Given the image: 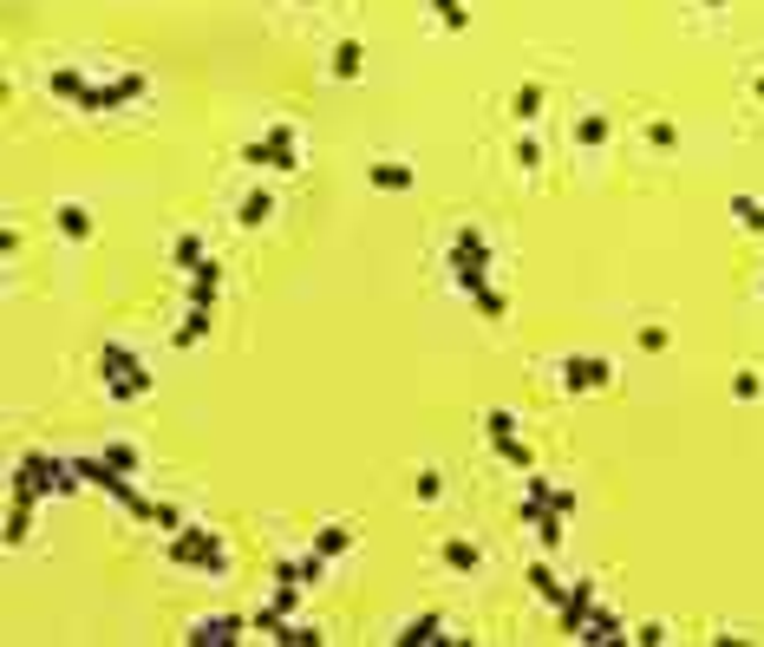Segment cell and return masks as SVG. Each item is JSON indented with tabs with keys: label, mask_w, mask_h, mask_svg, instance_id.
Listing matches in <instances>:
<instances>
[{
	"label": "cell",
	"mask_w": 764,
	"mask_h": 647,
	"mask_svg": "<svg viewBox=\"0 0 764 647\" xmlns=\"http://www.w3.org/2000/svg\"><path fill=\"white\" fill-rule=\"evenodd\" d=\"M85 491L72 458H53V451H20L13 478H7V498H27V503H53V498H72Z\"/></svg>",
	"instance_id": "6da1fadb"
},
{
	"label": "cell",
	"mask_w": 764,
	"mask_h": 647,
	"mask_svg": "<svg viewBox=\"0 0 764 647\" xmlns=\"http://www.w3.org/2000/svg\"><path fill=\"white\" fill-rule=\"evenodd\" d=\"M98 386H105V399H150L157 393V373L138 359V347H125V341H98Z\"/></svg>",
	"instance_id": "7a4b0ae2"
},
{
	"label": "cell",
	"mask_w": 764,
	"mask_h": 647,
	"mask_svg": "<svg viewBox=\"0 0 764 647\" xmlns=\"http://www.w3.org/2000/svg\"><path fill=\"white\" fill-rule=\"evenodd\" d=\"M236 164H249V170H275V177H294L301 170V125L294 118H275L262 138H249L236 150Z\"/></svg>",
	"instance_id": "3957f363"
},
{
	"label": "cell",
	"mask_w": 764,
	"mask_h": 647,
	"mask_svg": "<svg viewBox=\"0 0 764 647\" xmlns=\"http://www.w3.org/2000/svg\"><path fill=\"white\" fill-rule=\"evenodd\" d=\"M484 445L496 451V465H510V471H536V451H530V438L516 431V413H510V406H490L484 413Z\"/></svg>",
	"instance_id": "277c9868"
},
{
	"label": "cell",
	"mask_w": 764,
	"mask_h": 647,
	"mask_svg": "<svg viewBox=\"0 0 764 647\" xmlns=\"http://www.w3.org/2000/svg\"><path fill=\"white\" fill-rule=\"evenodd\" d=\"M144 92H150V79H144V72L92 79V85H85V98H79V112H125V105H138Z\"/></svg>",
	"instance_id": "5b68a950"
},
{
	"label": "cell",
	"mask_w": 764,
	"mask_h": 647,
	"mask_svg": "<svg viewBox=\"0 0 764 647\" xmlns=\"http://www.w3.org/2000/svg\"><path fill=\"white\" fill-rule=\"evenodd\" d=\"M556 386L562 393H601V386H615V359L608 354H562Z\"/></svg>",
	"instance_id": "8992f818"
},
{
	"label": "cell",
	"mask_w": 764,
	"mask_h": 647,
	"mask_svg": "<svg viewBox=\"0 0 764 647\" xmlns=\"http://www.w3.org/2000/svg\"><path fill=\"white\" fill-rule=\"evenodd\" d=\"M249 615H197L190 628H184V641L190 647H236V641H249Z\"/></svg>",
	"instance_id": "52a82bcc"
},
{
	"label": "cell",
	"mask_w": 764,
	"mask_h": 647,
	"mask_svg": "<svg viewBox=\"0 0 764 647\" xmlns=\"http://www.w3.org/2000/svg\"><path fill=\"white\" fill-rule=\"evenodd\" d=\"M595 608H601V595H595V575H575V582H568V602H562V608H556L562 635L575 641V635L588 628V615H595Z\"/></svg>",
	"instance_id": "ba28073f"
},
{
	"label": "cell",
	"mask_w": 764,
	"mask_h": 647,
	"mask_svg": "<svg viewBox=\"0 0 764 647\" xmlns=\"http://www.w3.org/2000/svg\"><path fill=\"white\" fill-rule=\"evenodd\" d=\"M399 647H464V635H444V615L438 608H425V615H412V622H399V635H393Z\"/></svg>",
	"instance_id": "9c48e42d"
},
{
	"label": "cell",
	"mask_w": 764,
	"mask_h": 647,
	"mask_svg": "<svg viewBox=\"0 0 764 647\" xmlns=\"http://www.w3.org/2000/svg\"><path fill=\"white\" fill-rule=\"evenodd\" d=\"M444 269H451V288L464 301H478L490 288V255H464V249H444Z\"/></svg>",
	"instance_id": "30bf717a"
},
{
	"label": "cell",
	"mask_w": 764,
	"mask_h": 647,
	"mask_svg": "<svg viewBox=\"0 0 764 647\" xmlns=\"http://www.w3.org/2000/svg\"><path fill=\"white\" fill-rule=\"evenodd\" d=\"M216 294H222V262L209 255L184 275V307H216Z\"/></svg>",
	"instance_id": "8fae6325"
},
{
	"label": "cell",
	"mask_w": 764,
	"mask_h": 647,
	"mask_svg": "<svg viewBox=\"0 0 764 647\" xmlns=\"http://www.w3.org/2000/svg\"><path fill=\"white\" fill-rule=\"evenodd\" d=\"M366 184L386 190V197H406V190L418 184V170L406 164V157H379V164H366Z\"/></svg>",
	"instance_id": "7c38bea8"
},
{
	"label": "cell",
	"mask_w": 764,
	"mask_h": 647,
	"mask_svg": "<svg viewBox=\"0 0 764 647\" xmlns=\"http://www.w3.org/2000/svg\"><path fill=\"white\" fill-rule=\"evenodd\" d=\"M307 543H314V550H321V556L334 563V556H347V550H359V523H347V516H334V523H321V530H314Z\"/></svg>",
	"instance_id": "4fadbf2b"
},
{
	"label": "cell",
	"mask_w": 764,
	"mask_h": 647,
	"mask_svg": "<svg viewBox=\"0 0 764 647\" xmlns=\"http://www.w3.org/2000/svg\"><path fill=\"white\" fill-rule=\"evenodd\" d=\"M627 635H634V628H627L615 608H595V615H588V628H582L575 641H582V647H615V641H627Z\"/></svg>",
	"instance_id": "5bb4252c"
},
{
	"label": "cell",
	"mask_w": 764,
	"mask_h": 647,
	"mask_svg": "<svg viewBox=\"0 0 764 647\" xmlns=\"http://www.w3.org/2000/svg\"><path fill=\"white\" fill-rule=\"evenodd\" d=\"M438 563H444L451 575H478L484 570V550H478L471 536H444V543H438Z\"/></svg>",
	"instance_id": "9a60e30c"
},
{
	"label": "cell",
	"mask_w": 764,
	"mask_h": 647,
	"mask_svg": "<svg viewBox=\"0 0 764 647\" xmlns=\"http://www.w3.org/2000/svg\"><path fill=\"white\" fill-rule=\"evenodd\" d=\"M209 327H216V307H184V321H177V334H170V347L177 354H190V347H203Z\"/></svg>",
	"instance_id": "2e32d148"
},
{
	"label": "cell",
	"mask_w": 764,
	"mask_h": 647,
	"mask_svg": "<svg viewBox=\"0 0 764 647\" xmlns=\"http://www.w3.org/2000/svg\"><path fill=\"white\" fill-rule=\"evenodd\" d=\"M269 216H275V190H269V184H255V190L236 197V229H262Z\"/></svg>",
	"instance_id": "e0dca14e"
},
{
	"label": "cell",
	"mask_w": 764,
	"mask_h": 647,
	"mask_svg": "<svg viewBox=\"0 0 764 647\" xmlns=\"http://www.w3.org/2000/svg\"><path fill=\"white\" fill-rule=\"evenodd\" d=\"M523 582H530V595H536V602H550V608H562V602H568V588H562V575L550 570V556H536V563L523 570Z\"/></svg>",
	"instance_id": "ac0fdd59"
},
{
	"label": "cell",
	"mask_w": 764,
	"mask_h": 647,
	"mask_svg": "<svg viewBox=\"0 0 764 647\" xmlns=\"http://www.w3.org/2000/svg\"><path fill=\"white\" fill-rule=\"evenodd\" d=\"M53 229H60L66 242H92V236H98V216L85 210V204H60V210H53Z\"/></svg>",
	"instance_id": "d6986e66"
},
{
	"label": "cell",
	"mask_w": 764,
	"mask_h": 647,
	"mask_svg": "<svg viewBox=\"0 0 764 647\" xmlns=\"http://www.w3.org/2000/svg\"><path fill=\"white\" fill-rule=\"evenodd\" d=\"M85 85H92V72H85V66H53V72H46V92H53V98H66V105L85 98Z\"/></svg>",
	"instance_id": "ffe728a7"
},
{
	"label": "cell",
	"mask_w": 764,
	"mask_h": 647,
	"mask_svg": "<svg viewBox=\"0 0 764 647\" xmlns=\"http://www.w3.org/2000/svg\"><path fill=\"white\" fill-rule=\"evenodd\" d=\"M33 516H40V503H27V498H7V550H20V543L33 536Z\"/></svg>",
	"instance_id": "44dd1931"
},
{
	"label": "cell",
	"mask_w": 764,
	"mask_h": 647,
	"mask_svg": "<svg viewBox=\"0 0 764 647\" xmlns=\"http://www.w3.org/2000/svg\"><path fill=\"white\" fill-rule=\"evenodd\" d=\"M608 138H615V118H608V112H582V118H575V144H582V150H601Z\"/></svg>",
	"instance_id": "7402d4cb"
},
{
	"label": "cell",
	"mask_w": 764,
	"mask_h": 647,
	"mask_svg": "<svg viewBox=\"0 0 764 647\" xmlns=\"http://www.w3.org/2000/svg\"><path fill=\"white\" fill-rule=\"evenodd\" d=\"M327 72H334L341 85L359 79V72H366V46H359V40H341V46H334V60H327Z\"/></svg>",
	"instance_id": "603a6c76"
},
{
	"label": "cell",
	"mask_w": 764,
	"mask_h": 647,
	"mask_svg": "<svg viewBox=\"0 0 764 647\" xmlns=\"http://www.w3.org/2000/svg\"><path fill=\"white\" fill-rule=\"evenodd\" d=\"M510 112H516V125H536V118H543V85L523 79V85L510 92Z\"/></svg>",
	"instance_id": "cb8c5ba5"
},
{
	"label": "cell",
	"mask_w": 764,
	"mask_h": 647,
	"mask_svg": "<svg viewBox=\"0 0 764 647\" xmlns=\"http://www.w3.org/2000/svg\"><path fill=\"white\" fill-rule=\"evenodd\" d=\"M170 262H177V269H184V275H190V269H197V262H209L203 236H197V229H184V236H177V242H170Z\"/></svg>",
	"instance_id": "d4e9b609"
},
{
	"label": "cell",
	"mask_w": 764,
	"mask_h": 647,
	"mask_svg": "<svg viewBox=\"0 0 764 647\" xmlns=\"http://www.w3.org/2000/svg\"><path fill=\"white\" fill-rule=\"evenodd\" d=\"M725 210H732V222H739L745 236H764V204H758V197H745V190H739Z\"/></svg>",
	"instance_id": "484cf974"
},
{
	"label": "cell",
	"mask_w": 764,
	"mask_h": 647,
	"mask_svg": "<svg viewBox=\"0 0 764 647\" xmlns=\"http://www.w3.org/2000/svg\"><path fill=\"white\" fill-rule=\"evenodd\" d=\"M536 543H543V556H556L562 543H568V516L543 510V516H536Z\"/></svg>",
	"instance_id": "4316f807"
},
{
	"label": "cell",
	"mask_w": 764,
	"mask_h": 647,
	"mask_svg": "<svg viewBox=\"0 0 764 647\" xmlns=\"http://www.w3.org/2000/svg\"><path fill=\"white\" fill-rule=\"evenodd\" d=\"M425 7H431V20H438L444 33H464V27H471V7H464V0H425Z\"/></svg>",
	"instance_id": "83f0119b"
},
{
	"label": "cell",
	"mask_w": 764,
	"mask_h": 647,
	"mask_svg": "<svg viewBox=\"0 0 764 647\" xmlns=\"http://www.w3.org/2000/svg\"><path fill=\"white\" fill-rule=\"evenodd\" d=\"M98 458H105V465H118V471H132V478H138V471H144V451H138V445H125V438H112V445H98Z\"/></svg>",
	"instance_id": "f1b7e54d"
},
{
	"label": "cell",
	"mask_w": 764,
	"mask_h": 647,
	"mask_svg": "<svg viewBox=\"0 0 764 647\" xmlns=\"http://www.w3.org/2000/svg\"><path fill=\"white\" fill-rule=\"evenodd\" d=\"M281 647H321L327 641V635H321V628H314V622H294V615H287V622H281V635H275Z\"/></svg>",
	"instance_id": "f546056e"
},
{
	"label": "cell",
	"mask_w": 764,
	"mask_h": 647,
	"mask_svg": "<svg viewBox=\"0 0 764 647\" xmlns=\"http://www.w3.org/2000/svg\"><path fill=\"white\" fill-rule=\"evenodd\" d=\"M451 249H464V255H490V236L478 229V222H458V229H451Z\"/></svg>",
	"instance_id": "4dcf8cb0"
},
{
	"label": "cell",
	"mask_w": 764,
	"mask_h": 647,
	"mask_svg": "<svg viewBox=\"0 0 764 647\" xmlns=\"http://www.w3.org/2000/svg\"><path fill=\"white\" fill-rule=\"evenodd\" d=\"M412 498L418 503H438V498H444V471H438V465H425V471L412 478Z\"/></svg>",
	"instance_id": "1f68e13d"
},
{
	"label": "cell",
	"mask_w": 764,
	"mask_h": 647,
	"mask_svg": "<svg viewBox=\"0 0 764 647\" xmlns=\"http://www.w3.org/2000/svg\"><path fill=\"white\" fill-rule=\"evenodd\" d=\"M150 530H157V536H177V530H184V510H177V503H150Z\"/></svg>",
	"instance_id": "d6a6232c"
},
{
	"label": "cell",
	"mask_w": 764,
	"mask_h": 647,
	"mask_svg": "<svg viewBox=\"0 0 764 647\" xmlns=\"http://www.w3.org/2000/svg\"><path fill=\"white\" fill-rule=\"evenodd\" d=\"M758 393H764L758 366H739V373H732V399H745V406H752V399H758Z\"/></svg>",
	"instance_id": "836d02e7"
},
{
	"label": "cell",
	"mask_w": 764,
	"mask_h": 647,
	"mask_svg": "<svg viewBox=\"0 0 764 647\" xmlns=\"http://www.w3.org/2000/svg\"><path fill=\"white\" fill-rule=\"evenodd\" d=\"M550 510L575 523V510H582V498H575V484H556V478H550Z\"/></svg>",
	"instance_id": "e575fe53"
},
{
	"label": "cell",
	"mask_w": 764,
	"mask_h": 647,
	"mask_svg": "<svg viewBox=\"0 0 764 647\" xmlns=\"http://www.w3.org/2000/svg\"><path fill=\"white\" fill-rule=\"evenodd\" d=\"M647 144H653V150H680V125H673V118H653V125H647Z\"/></svg>",
	"instance_id": "d590c367"
},
{
	"label": "cell",
	"mask_w": 764,
	"mask_h": 647,
	"mask_svg": "<svg viewBox=\"0 0 764 647\" xmlns=\"http://www.w3.org/2000/svg\"><path fill=\"white\" fill-rule=\"evenodd\" d=\"M471 307H478L484 321H503V314H510V294H503V288H484V294H478Z\"/></svg>",
	"instance_id": "8d00e7d4"
},
{
	"label": "cell",
	"mask_w": 764,
	"mask_h": 647,
	"mask_svg": "<svg viewBox=\"0 0 764 647\" xmlns=\"http://www.w3.org/2000/svg\"><path fill=\"white\" fill-rule=\"evenodd\" d=\"M301 595H307L301 582H275V595H269V602H275L281 615H301Z\"/></svg>",
	"instance_id": "74e56055"
},
{
	"label": "cell",
	"mask_w": 764,
	"mask_h": 647,
	"mask_svg": "<svg viewBox=\"0 0 764 647\" xmlns=\"http://www.w3.org/2000/svg\"><path fill=\"white\" fill-rule=\"evenodd\" d=\"M516 170H543V144L530 138V132L516 138Z\"/></svg>",
	"instance_id": "f35d334b"
},
{
	"label": "cell",
	"mask_w": 764,
	"mask_h": 647,
	"mask_svg": "<svg viewBox=\"0 0 764 647\" xmlns=\"http://www.w3.org/2000/svg\"><path fill=\"white\" fill-rule=\"evenodd\" d=\"M634 341H640V354H667V341H673V334H667V327H660V321H653V327H640V334H634Z\"/></svg>",
	"instance_id": "ab89813d"
},
{
	"label": "cell",
	"mask_w": 764,
	"mask_h": 647,
	"mask_svg": "<svg viewBox=\"0 0 764 647\" xmlns=\"http://www.w3.org/2000/svg\"><path fill=\"white\" fill-rule=\"evenodd\" d=\"M627 641H640V647H660V641H673V635H667V622H640V628H634Z\"/></svg>",
	"instance_id": "60d3db41"
},
{
	"label": "cell",
	"mask_w": 764,
	"mask_h": 647,
	"mask_svg": "<svg viewBox=\"0 0 764 647\" xmlns=\"http://www.w3.org/2000/svg\"><path fill=\"white\" fill-rule=\"evenodd\" d=\"M752 98H758V105H764V72H758V79H752Z\"/></svg>",
	"instance_id": "b9f144b4"
},
{
	"label": "cell",
	"mask_w": 764,
	"mask_h": 647,
	"mask_svg": "<svg viewBox=\"0 0 764 647\" xmlns=\"http://www.w3.org/2000/svg\"><path fill=\"white\" fill-rule=\"evenodd\" d=\"M699 7H712V13H719V7H725V0H699Z\"/></svg>",
	"instance_id": "7bdbcfd3"
},
{
	"label": "cell",
	"mask_w": 764,
	"mask_h": 647,
	"mask_svg": "<svg viewBox=\"0 0 764 647\" xmlns=\"http://www.w3.org/2000/svg\"><path fill=\"white\" fill-rule=\"evenodd\" d=\"M301 7H321V0H301Z\"/></svg>",
	"instance_id": "ee69618b"
},
{
	"label": "cell",
	"mask_w": 764,
	"mask_h": 647,
	"mask_svg": "<svg viewBox=\"0 0 764 647\" xmlns=\"http://www.w3.org/2000/svg\"><path fill=\"white\" fill-rule=\"evenodd\" d=\"M758 294H764V288H758Z\"/></svg>",
	"instance_id": "f6af8a7d"
}]
</instances>
